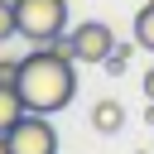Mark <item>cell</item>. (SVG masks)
Here are the masks:
<instances>
[{"mask_svg":"<svg viewBox=\"0 0 154 154\" xmlns=\"http://www.w3.org/2000/svg\"><path fill=\"white\" fill-rule=\"evenodd\" d=\"M144 96H149V101H154V67H149V72H144Z\"/></svg>","mask_w":154,"mask_h":154,"instance_id":"11","label":"cell"},{"mask_svg":"<svg viewBox=\"0 0 154 154\" xmlns=\"http://www.w3.org/2000/svg\"><path fill=\"white\" fill-rule=\"evenodd\" d=\"M5 135H10V154H58V130L43 111H24Z\"/></svg>","mask_w":154,"mask_h":154,"instance_id":"3","label":"cell"},{"mask_svg":"<svg viewBox=\"0 0 154 154\" xmlns=\"http://www.w3.org/2000/svg\"><path fill=\"white\" fill-rule=\"evenodd\" d=\"M125 58H130V43H116V48L106 53V63H101V67H106L111 77H120V72H125Z\"/></svg>","mask_w":154,"mask_h":154,"instance_id":"8","label":"cell"},{"mask_svg":"<svg viewBox=\"0 0 154 154\" xmlns=\"http://www.w3.org/2000/svg\"><path fill=\"white\" fill-rule=\"evenodd\" d=\"M120 125H125V106H120V101H111V96H106V101H96V106H91V130L116 135Z\"/></svg>","mask_w":154,"mask_h":154,"instance_id":"5","label":"cell"},{"mask_svg":"<svg viewBox=\"0 0 154 154\" xmlns=\"http://www.w3.org/2000/svg\"><path fill=\"white\" fill-rule=\"evenodd\" d=\"M19 96H24V111H63L72 106L77 96V63L72 58H58L48 48H34L29 58H19V77H14Z\"/></svg>","mask_w":154,"mask_h":154,"instance_id":"1","label":"cell"},{"mask_svg":"<svg viewBox=\"0 0 154 154\" xmlns=\"http://www.w3.org/2000/svg\"><path fill=\"white\" fill-rule=\"evenodd\" d=\"M14 24L29 43H43L67 29V0H14Z\"/></svg>","mask_w":154,"mask_h":154,"instance_id":"2","label":"cell"},{"mask_svg":"<svg viewBox=\"0 0 154 154\" xmlns=\"http://www.w3.org/2000/svg\"><path fill=\"white\" fill-rule=\"evenodd\" d=\"M19 77V58H0V82H14Z\"/></svg>","mask_w":154,"mask_h":154,"instance_id":"10","label":"cell"},{"mask_svg":"<svg viewBox=\"0 0 154 154\" xmlns=\"http://www.w3.org/2000/svg\"><path fill=\"white\" fill-rule=\"evenodd\" d=\"M111 48H116L111 24L87 19V24H77V29H72V53H77V63H106V53H111Z\"/></svg>","mask_w":154,"mask_h":154,"instance_id":"4","label":"cell"},{"mask_svg":"<svg viewBox=\"0 0 154 154\" xmlns=\"http://www.w3.org/2000/svg\"><path fill=\"white\" fill-rule=\"evenodd\" d=\"M19 116H24V96H19V87H14V82H0V130H10Z\"/></svg>","mask_w":154,"mask_h":154,"instance_id":"6","label":"cell"},{"mask_svg":"<svg viewBox=\"0 0 154 154\" xmlns=\"http://www.w3.org/2000/svg\"><path fill=\"white\" fill-rule=\"evenodd\" d=\"M135 43L154 53V0H144V10L135 14Z\"/></svg>","mask_w":154,"mask_h":154,"instance_id":"7","label":"cell"},{"mask_svg":"<svg viewBox=\"0 0 154 154\" xmlns=\"http://www.w3.org/2000/svg\"><path fill=\"white\" fill-rule=\"evenodd\" d=\"M0 154H10V135L5 130H0Z\"/></svg>","mask_w":154,"mask_h":154,"instance_id":"13","label":"cell"},{"mask_svg":"<svg viewBox=\"0 0 154 154\" xmlns=\"http://www.w3.org/2000/svg\"><path fill=\"white\" fill-rule=\"evenodd\" d=\"M14 34H19V24H14V0H0V43L14 38Z\"/></svg>","mask_w":154,"mask_h":154,"instance_id":"9","label":"cell"},{"mask_svg":"<svg viewBox=\"0 0 154 154\" xmlns=\"http://www.w3.org/2000/svg\"><path fill=\"white\" fill-rule=\"evenodd\" d=\"M135 154H144V149H135Z\"/></svg>","mask_w":154,"mask_h":154,"instance_id":"14","label":"cell"},{"mask_svg":"<svg viewBox=\"0 0 154 154\" xmlns=\"http://www.w3.org/2000/svg\"><path fill=\"white\" fill-rule=\"evenodd\" d=\"M144 125H154V101H149V106H144Z\"/></svg>","mask_w":154,"mask_h":154,"instance_id":"12","label":"cell"}]
</instances>
